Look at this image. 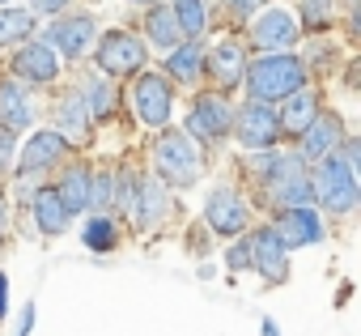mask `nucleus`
<instances>
[{
	"label": "nucleus",
	"instance_id": "obj_1",
	"mask_svg": "<svg viewBox=\"0 0 361 336\" xmlns=\"http://www.w3.org/2000/svg\"><path fill=\"white\" fill-rule=\"evenodd\" d=\"M243 81L251 85V98H259V102L289 98L293 90L306 85V64L289 52H268V56H259V64H251L243 73Z\"/></svg>",
	"mask_w": 361,
	"mask_h": 336
},
{
	"label": "nucleus",
	"instance_id": "obj_2",
	"mask_svg": "<svg viewBox=\"0 0 361 336\" xmlns=\"http://www.w3.org/2000/svg\"><path fill=\"white\" fill-rule=\"evenodd\" d=\"M157 179L166 188H192L200 179V149L188 132H166L157 140Z\"/></svg>",
	"mask_w": 361,
	"mask_h": 336
},
{
	"label": "nucleus",
	"instance_id": "obj_3",
	"mask_svg": "<svg viewBox=\"0 0 361 336\" xmlns=\"http://www.w3.org/2000/svg\"><path fill=\"white\" fill-rule=\"evenodd\" d=\"M319 192V200L331 209V213H348L357 205V175H353V166L340 157V153H327L323 166H319V175L310 184Z\"/></svg>",
	"mask_w": 361,
	"mask_h": 336
},
{
	"label": "nucleus",
	"instance_id": "obj_4",
	"mask_svg": "<svg viewBox=\"0 0 361 336\" xmlns=\"http://www.w3.org/2000/svg\"><path fill=\"white\" fill-rule=\"evenodd\" d=\"M98 68L106 77H123V73H140L145 68V43L128 30H111L98 39Z\"/></svg>",
	"mask_w": 361,
	"mask_h": 336
},
{
	"label": "nucleus",
	"instance_id": "obj_5",
	"mask_svg": "<svg viewBox=\"0 0 361 336\" xmlns=\"http://www.w3.org/2000/svg\"><path fill=\"white\" fill-rule=\"evenodd\" d=\"M230 124H234L243 149H272L276 136H281V119H276V111L264 107L259 98H251V102L238 111V119H230Z\"/></svg>",
	"mask_w": 361,
	"mask_h": 336
},
{
	"label": "nucleus",
	"instance_id": "obj_6",
	"mask_svg": "<svg viewBox=\"0 0 361 336\" xmlns=\"http://www.w3.org/2000/svg\"><path fill=\"white\" fill-rule=\"evenodd\" d=\"M132 102H136V115H140V124H149V128H161V124H170L174 94H170V81H166V77H157V73H145V77L136 81V90H132Z\"/></svg>",
	"mask_w": 361,
	"mask_h": 336
},
{
	"label": "nucleus",
	"instance_id": "obj_7",
	"mask_svg": "<svg viewBox=\"0 0 361 336\" xmlns=\"http://www.w3.org/2000/svg\"><path fill=\"white\" fill-rule=\"evenodd\" d=\"M204 217L217 234H243L247 230V205L234 188H213L204 200Z\"/></svg>",
	"mask_w": 361,
	"mask_h": 336
},
{
	"label": "nucleus",
	"instance_id": "obj_8",
	"mask_svg": "<svg viewBox=\"0 0 361 336\" xmlns=\"http://www.w3.org/2000/svg\"><path fill=\"white\" fill-rule=\"evenodd\" d=\"M276 239L285 243V247H310V243H319L323 239V222H319V213L310 209V205H289L281 217H276Z\"/></svg>",
	"mask_w": 361,
	"mask_h": 336
},
{
	"label": "nucleus",
	"instance_id": "obj_9",
	"mask_svg": "<svg viewBox=\"0 0 361 336\" xmlns=\"http://www.w3.org/2000/svg\"><path fill=\"white\" fill-rule=\"evenodd\" d=\"M251 39L264 47V52H289L298 43V22L293 13L285 9H264L255 22H251Z\"/></svg>",
	"mask_w": 361,
	"mask_h": 336
},
{
	"label": "nucleus",
	"instance_id": "obj_10",
	"mask_svg": "<svg viewBox=\"0 0 361 336\" xmlns=\"http://www.w3.org/2000/svg\"><path fill=\"white\" fill-rule=\"evenodd\" d=\"M226 132H230V107H226V98H217V94L196 98V107L188 115V136H196V140H221Z\"/></svg>",
	"mask_w": 361,
	"mask_h": 336
},
{
	"label": "nucleus",
	"instance_id": "obj_11",
	"mask_svg": "<svg viewBox=\"0 0 361 336\" xmlns=\"http://www.w3.org/2000/svg\"><path fill=\"white\" fill-rule=\"evenodd\" d=\"M247 251H251V268H259V277L285 281V272H289L285 251H289V247L276 239V230H255V234L247 239Z\"/></svg>",
	"mask_w": 361,
	"mask_h": 336
},
{
	"label": "nucleus",
	"instance_id": "obj_12",
	"mask_svg": "<svg viewBox=\"0 0 361 336\" xmlns=\"http://www.w3.org/2000/svg\"><path fill=\"white\" fill-rule=\"evenodd\" d=\"M64 157V132H35L18 157V175H39Z\"/></svg>",
	"mask_w": 361,
	"mask_h": 336
},
{
	"label": "nucleus",
	"instance_id": "obj_13",
	"mask_svg": "<svg viewBox=\"0 0 361 336\" xmlns=\"http://www.w3.org/2000/svg\"><path fill=\"white\" fill-rule=\"evenodd\" d=\"M94 39V18H60L47 30V47L60 56H85Z\"/></svg>",
	"mask_w": 361,
	"mask_h": 336
},
{
	"label": "nucleus",
	"instance_id": "obj_14",
	"mask_svg": "<svg viewBox=\"0 0 361 336\" xmlns=\"http://www.w3.org/2000/svg\"><path fill=\"white\" fill-rule=\"evenodd\" d=\"M13 73H18L22 81L43 85V81H56L60 60H56V52H51L47 43H26V47L18 52V60H13Z\"/></svg>",
	"mask_w": 361,
	"mask_h": 336
},
{
	"label": "nucleus",
	"instance_id": "obj_15",
	"mask_svg": "<svg viewBox=\"0 0 361 336\" xmlns=\"http://www.w3.org/2000/svg\"><path fill=\"white\" fill-rule=\"evenodd\" d=\"M344 140V128L336 115H314L306 128H302V157H327L336 153Z\"/></svg>",
	"mask_w": 361,
	"mask_h": 336
},
{
	"label": "nucleus",
	"instance_id": "obj_16",
	"mask_svg": "<svg viewBox=\"0 0 361 336\" xmlns=\"http://www.w3.org/2000/svg\"><path fill=\"white\" fill-rule=\"evenodd\" d=\"M0 124H5V132H22L35 124V107L18 81H0Z\"/></svg>",
	"mask_w": 361,
	"mask_h": 336
},
{
	"label": "nucleus",
	"instance_id": "obj_17",
	"mask_svg": "<svg viewBox=\"0 0 361 336\" xmlns=\"http://www.w3.org/2000/svg\"><path fill=\"white\" fill-rule=\"evenodd\" d=\"M209 73H213V81H217L221 90H234V85L243 81V73H247L243 47H238V43H221V47H213V56H209Z\"/></svg>",
	"mask_w": 361,
	"mask_h": 336
},
{
	"label": "nucleus",
	"instance_id": "obj_18",
	"mask_svg": "<svg viewBox=\"0 0 361 336\" xmlns=\"http://www.w3.org/2000/svg\"><path fill=\"white\" fill-rule=\"evenodd\" d=\"M166 209H170V196H166V184L161 179H145L140 188H136V222L145 226V230H153L161 217H166Z\"/></svg>",
	"mask_w": 361,
	"mask_h": 336
},
{
	"label": "nucleus",
	"instance_id": "obj_19",
	"mask_svg": "<svg viewBox=\"0 0 361 336\" xmlns=\"http://www.w3.org/2000/svg\"><path fill=\"white\" fill-rule=\"evenodd\" d=\"M35 222H39V230L51 234V239L68 230V209H64V200L56 196V188H43V192L35 196Z\"/></svg>",
	"mask_w": 361,
	"mask_h": 336
},
{
	"label": "nucleus",
	"instance_id": "obj_20",
	"mask_svg": "<svg viewBox=\"0 0 361 336\" xmlns=\"http://www.w3.org/2000/svg\"><path fill=\"white\" fill-rule=\"evenodd\" d=\"M56 196L64 200L68 217H73V213H85V209H90V171H85V166H73V171L64 175V184L56 188Z\"/></svg>",
	"mask_w": 361,
	"mask_h": 336
},
{
	"label": "nucleus",
	"instance_id": "obj_21",
	"mask_svg": "<svg viewBox=\"0 0 361 336\" xmlns=\"http://www.w3.org/2000/svg\"><path fill=\"white\" fill-rule=\"evenodd\" d=\"M170 73L178 81H188V85L204 73V47H200V39H188L183 47H170Z\"/></svg>",
	"mask_w": 361,
	"mask_h": 336
},
{
	"label": "nucleus",
	"instance_id": "obj_22",
	"mask_svg": "<svg viewBox=\"0 0 361 336\" xmlns=\"http://www.w3.org/2000/svg\"><path fill=\"white\" fill-rule=\"evenodd\" d=\"M145 30H149V39H153L161 52L178 47V39H183V30H178V22H174L170 5H153V9H149V18H145Z\"/></svg>",
	"mask_w": 361,
	"mask_h": 336
},
{
	"label": "nucleus",
	"instance_id": "obj_23",
	"mask_svg": "<svg viewBox=\"0 0 361 336\" xmlns=\"http://www.w3.org/2000/svg\"><path fill=\"white\" fill-rule=\"evenodd\" d=\"M314 115H319V102H314V94H306V90H293V94L285 98V115H276V119H281V128H285V132H298V136H302V128H306Z\"/></svg>",
	"mask_w": 361,
	"mask_h": 336
},
{
	"label": "nucleus",
	"instance_id": "obj_24",
	"mask_svg": "<svg viewBox=\"0 0 361 336\" xmlns=\"http://www.w3.org/2000/svg\"><path fill=\"white\" fill-rule=\"evenodd\" d=\"M35 35V13L30 9H0V47L22 43Z\"/></svg>",
	"mask_w": 361,
	"mask_h": 336
},
{
	"label": "nucleus",
	"instance_id": "obj_25",
	"mask_svg": "<svg viewBox=\"0 0 361 336\" xmlns=\"http://www.w3.org/2000/svg\"><path fill=\"white\" fill-rule=\"evenodd\" d=\"M170 13H174L178 30H183V35H192V39H200V30H204V22H209V13H204V0H174V5H170Z\"/></svg>",
	"mask_w": 361,
	"mask_h": 336
},
{
	"label": "nucleus",
	"instance_id": "obj_26",
	"mask_svg": "<svg viewBox=\"0 0 361 336\" xmlns=\"http://www.w3.org/2000/svg\"><path fill=\"white\" fill-rule=\"evenodd\" d=\"M81 239H85V247H90V251H111V247H115V222L94 213V217L85 222Z\"/></svg>",
	"mask_w": 361,
	"mask_h": 336
},
{
	"label": "nucleus",
	"instance_id": "obj_27",
	"mask_svg": "<svg viewBox=\"0 0 361 336\" xmlns=\"http://www.w3.org/2000/svg\"><path fill=\"white\" fill-rule=\"evenodd\" d=\"M81 102L90 107V115L102 119V115H111V102H115V98H111V90L102 85V77H85V81H81Z\"/></svg>",
	"mask_w": 361,
	"mask_h": 336
},
{
	"label": "nucleus",
	"instance_id": "obj_28",
	"mask_svg": "<svg viewBox=\"0 0 361 336\" xmlns=\"http://www.w3.org/2000/svg\"><path fill=\"white\" fill-rule=\"evenodd\" d=\"M60 124H64L73 136H81V132L90 128V107L81 102V94H68V98L60 102Z\"/></svg>",
	"mask_w": 361,
	"mask_h": 336
},
{
	"label": "nucleus",
	"instance_id": "obj_29",
	"mask_svg": "<svg viewBox=\"0 0 361 336\" xmlns=\"http://www.w3.org/2000/svg\"><path fill=\"white\" fill-rule=\"evenodd\" d=\"M115 196V175L102 171V175H90V209H106Z\"/></svg>",
	"mask_w": 361,
	"mask_h": 336
},
{
	"label": "nucleus",
	"instance_id": "obj_30",
	"mask_svg": "<svg viewBox=\"0 0 361 336\" xmlns=\"http://www.w3.org/2000/svg\"><path fill=\"white\" fill-rule=\"evenodd\" d=\"M302 22L306 26H327L331 22V0H302Z\"/></svg>",
	"mask_w": 361,
	"mask_h": 336
},
{
	"label": "nucleus",
	"instance_id": "obj_31",
	"mask_svg": "<svg viewBox=\"0 0 361 336\" xmlns=\"http://www.w3.org/2000/svg\"><path fill=\"white\" fill-rule=\"evenodd\" d=\"M226 264H230V268H247V264H251V251H247V243H238V247L226 256Z\"/></svg>",
	"mask_w": 361,
	"mask_h": 336
},
{
	"label": "nucleus",
	"instance_id": "obj_32",
	"mask_svg": "<svg viewBox=\"0 0 361 336\" xmlns=\"http://www.w3.org/2000/svg\"><path fill=\"white\" fill-rule=\"evenodd\" d=\"M9 157H13V132H0V171L9 166Z\"/></svg>",
	"mask_w": 361,
	"mask_h": 336
},
{
	"label": "nucleus",
	"instance_id": "obj_33",
	"mask_svg": "<svg viewBox=\"0 0 361 336\" xmlns=\"http://www.w3.org/2000/svg\"><path fill=\"white\" fill-rule=\"evenodd\" d=\"M30 5H35V13H51V18H56V13L68 5V0H30Z\"/></svg>",
	"mask_w": 361,
	"mask_h": 336
},
{
	"label": "nucleus",
	"instance_id": "obj_34",
	"mask_svg": "<svg viewBox=\"0 0 361 336\" xmlns=\"http://www.w3.org/2000/svg\"><path fill=\"white\" fill-rule=\"evenodd\" d=\"M259 5H268V0H230V9H234V13H255Z\"/></svg>",
	"mask_w": 361,
	"mask_h": 336
},
{
	"label": "nucleus",
	"instance_id": "obj_35",
	"mask_svg": "<svg viewBox=\"0 0 361 336\" xmlns=\"http://www.w3.org/2000/svg\"><path fill=\"white\" fill-rule=\"evenodd\" d=\"M30 323H35V306L22 311V328H18V336H30Z\"/></svg>",
	"mask_w": 361,
	"mask_h": 336
},
{
	"label": "nucleus",
	"instance_id": "obj_36",
	"mask_svg": "<svg viewBox=\"0 0 361 336\" xmlns=\"http://www.w3.org/2000/svg\"><path fill=\"white\" fill-rule=\"evenodd\" d=\"M5 306H9V285H5V272H0V315H5Z\"/></svg>",
	"mask_w": 361,
	"mask_h": 336
},
{
	"label": "nucleus",
	"instance_id": "obj_37",
	"mask_svg": "<svg viewBox=\"0 0 361 336\" xmlns=\"http://www.w3.org/2000/svg\"><path fill=\"white\" fill-rule=\"evenodd\" d=\"M264 336H281V332H276V323H272V319H264Z\"/></svg>",
	"mask_w": 361,
	"mask_h": 336
},
{
	"label": "nucleus",
	"instance_id": "obj_38",
	"mask_svg": "<svg viewBox=\"0 0 361 336\" xmlns=\"http://www.w3.org/2000/svg\"><path fill=\"white\" fill-rule=\"evenodd\" d=\"M5 226H9V222H5V209H0V234H5Z\"/></svg>",
	"mask_w": 361,
	"mask_h": 336
},
{
	"label": "nucleus",
	"instance_id": "obj_39",
	"mask_svg": "<svg viewBox=\"0 0 361 336\" xmlns=\"http://www.w3.org/2000/svg\"><path fill=\"white\" fill-rule=\"evenodd\" d=\"M136 5H149V0H136Z\"/></svg>",
	"mask_w": 361,
	"mask_h": 336
},
{
	"label": "nucleus",
	"instance_id": "obj_40",
	"mask_svg": "<svg viewBox=\"0 0 361 336\" xmlns=\"http://www.w3.org/2000/svg\"><path fill=\"white\" fill-rule=\"evenodd\" d=\"M0 5H5V0H0Z\"/></svg>",
	"mask_w": 361,
	"mask_h": 336
}]
</instances>
